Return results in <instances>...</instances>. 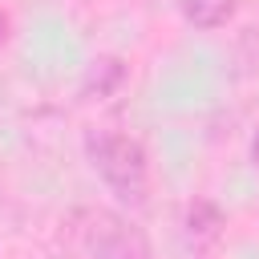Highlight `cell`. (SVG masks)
I'll list each match as a JSON object with an SVG mask.
<instances>
[{"label": "cell", "mask_w": 259, "mask_h": 259, "mask_svg": "<svg viewBox=\"0 0 259 259\" xmlns=\"http://www.w3.org/2000/svg\"><path fill=\"white\" fill-rule=\"evenodd\" d=\"M85 154L89 166L101 174V182L130 206H142L150 198V166H146V150L142 142L113 134V130H97L85 138Z\"/></svg>", "instance_id": "cell-1"}, {"label": "cell", "mask_w": 259, "mask_h": 259, "mask_svg": "<svg viewBox=\"0 0 259 259\" xmlns=\"http://www.w3.org/2000/svg\"><path fill=\"white\" fill-rule=\"evenodd\" d=\"M81 235L93 259H150V239L117 210H85Z\"/></svg>", "instance_id": "cell-2"}, {"label": "cell", "mask_w": 259, "mask_h": 259, "mask_svg": "<svg viewBox=\"0 0 259 259\" xmlns=\"http://www.w3.org/2000/svg\"><path fill=\"white\" fill-rule=\"evenodd\" d=\"M239 0H182V16L194 28H219L235 16Z\"/></svg>", "instance_id": "cell-3"}, {"label": "cell", "mask_w": 259, "mask_h": 259, "mask_svg": "<svg viewBox=\"0 0 259 259\" xmlns=\"http://www.w3.org/2000/svg\"><path fill=\"white\" fill-rule=\"evenodd\" d=\"M219 227H223V214H219V206L210 198H194L186 206V231H190L194 243H210L219 235Z\"/></svg>", "instance_id": "cell-4"}, {"label": "cell", "mask_w": 259, "mask_h": 259, "mask_svg": "<svg viewBox=\"0 0 259 259\" xmlns=\"http://www.w3.org/2000/svg\"><path fill=\"white\" fill-rule=\"evenodd\" d=\"M125 81V65L117 61V57H101V61H93V69L85 73V93L93 97H109L117 85Z\"/></svg>", "instance_id": "cell-5"}, {"label": "cell", "mask_w": 259, "mask_h": 259, "mask_svg": "<svg viewBox=\"0 0 259 259\" xmlns=\"http://www.w3.org/2000/svg\"><path fill=\"white\" fill-rule=\"evenodd\" d=\"M251 162L259 166V134H255V142H251Z\"/></svg>", "instance_id": "cell-6"}, {"label": "cell", "mask_w": 259, "mask_h": 259, "mask_svg": "<svg viewBox=\"0 0 259 259\" xmlns=\"http://www.w3.org/2000/svg\"><path fill=\"white\" fill-rule=\"evenodd\" d=\"M0 36H4V20H0Z\"/></svg>", "instance_id": "cell-7"}]
</instances>
